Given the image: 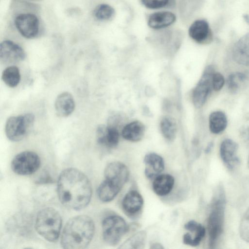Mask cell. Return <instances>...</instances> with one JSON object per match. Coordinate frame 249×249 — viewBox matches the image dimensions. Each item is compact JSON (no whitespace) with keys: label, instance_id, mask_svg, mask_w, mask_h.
Wrapping results in <instances>:
<instances>
[{"label":"cell","instance_id":"1","mask_svg":"<svg viewBox=\"0 0 249 249\" xmlns=\"http://www.w3.org/2000/svg\"><path fill=\"white\" fill-rule=\"evenodd\" d=\"M57 191L61 204L74 210L87 207L92 196V186L89 178L74 168H68L61 172L58 179Z\"/></svg>","mask_w":249,"mask_h":249},{"label":"cell","instance_id":"2","mask_svg":"<svg viewBox=\"0 0 249 249\" xmlns=\"http://www.w3.org/2000/svg\"><path fill=\"white\" fill-rule=\"evenodd\" d=\"M95 231L93 220L86 215L70 219L65 225L61 236V245L67 249H83L91 241Z\"/></svg>","mask_w":249,"mask_h":249},{"label":"cell","instance_id":"3","mask_svg":"<svg viewBox=\"0 0 249 249\" xmlns=\"http://www.w3.org/2000/svg\"><path fill=\"white\" fill-rule=\"evenodd\" d=\"M226 197L221 186L218 187L213 199L208 219L209 246L215 248L224 228Z\"/></svg>","mask_w":249,"mask_h":249},{"label":"cell","instance_id":"4","mask_svg":"<svg viewBox=\"0 0 249 249\" xmlns=\"http://www.w3.org/2000/svg\"><path fill=\"white\" fill-rule=\"evenodd\" d=\"M61 227V216L54 208L47 207L37 213L35 221L36 230L46 240L56 241L59 236Z\"/></svg>","mask_w":249,"mask_h":249},{"label":"cell","instance_id":"5","mask_svg":"<svg viewBox=\"0 0 249 249\" xmlns=\"http://www.w3.org/2000/svg\"><path fill=\"white\" fill-rule=\"evenodd\" d=\"M34 116L26 113L18 116H11L6 121L5 132L7 138L12 142L22 140L33 126Z\"/></svg>","mask_w":249,"mask_h":249},{"label":"cell","instance_id":"6","mask_svg":"<svg viewBox=\"0 0 249 249\" xmlns=\"http://www.w3.org/2000/svg\"><path fill=\"white\" fill-rule=\"evenodd\" d=\"M102 227L103 239L110 246L118 245L128 230L124 219L117 215L106 217L102 222Z\"/></svg>","mask_w":249,"mask_h":249},{"label":"cell","instance_id":"7","mask_svg":"<svg viewBox=\"0 0 249 249\" xmlns=\"http://www.w3.org/2000/svg\"><path fill=\"white\" fill-rule=\"evenodd\" d=\"M40 159L33 151H25L18 154L13 159L11 167L13 171L19 175L34 173L40 166Z\"/></svg>","mask_w":249,"mask_h":249},{"label":"cell","instance_id":"8","mask_svg":"<svg viewBox=\"0 0 249 249\" xmlns=\"http://www.w3.org/2000/svg\"><path fill=\"white\" fill-rule=\"evenodd\" d=\"M214 72L215 70L213 66H207L195 88L193 91L192 99L196 107H201L205 104L213 89L212 77Z\"/></svg>","mask_w":249,"mask_h":249},{"label":"cell","instance_id":"9","mask_svg":"<svg viewBox=\"0 0 249 249\" xmlns=\"http://www.w3.org/2000/svg\"><path fill=\"white\" fill-rule=\"evenodd\" d=\"M15 26L19 33L26 38L36 37L39 31V20L33 14L18 15L15 19Z\"/></svg>","mask_w":249,"mask_h":249},{"label":"cell","instance_id":"10","mask_svg":"<svg viewBox=\"0 0 249 249\" xmlns=\"http://www.w3.org/2000/svg\"><path fill=\"white\" fill-rule=\"evenodd\" d=\"M104 176L105 179L122 189L129 178V171L124 164L113 161L108 163L105 167Z\"/></svg>","mask_w":249,"mask_h":249},{"label":"cell","instance_id":"11","mask_svg":"<svg viewBox=\"0 0 249 249\" xmlns=\"http://www.w3.org/2000/svg\"><path fill=\"white\" fill-rule=\"evenodd\" d=\"M26 56L24 50L15 42L5 40L0 44V59L4 64H14L23 60Z\"/></svg>","mask_w":249,"mask_h":249},{"label":"cell","instance_id":"12","mask_svg":"<svg viewBox=\"0 0 249 249\" xmlns=\"http://www.w3.org/2000/svg\"><path fill=\"white\" fill-rule=\"evenodd\" d=\"M238 144L230 139L222 141L220 147V155L223 163L231 170L236 168L240 164L237 156Z\"/></svg>","mask_w":249,"mask_h":249},{"label":"cell","instance_id":"13","mask_svg":"<svg viewBox=\"0 0 249 249\" xmlns=\"http://www.w3.org/2000/svg\"><path fill=\"white\" fill-rule=\"evenodd\" d=\"M188 34L190 37L199 44H207L213 39V34L208 22L204 19L195 20L190 25Z\"/></svg>","mask_w":249,"mask_h":249},{"label":"cell","instance_id":"14","mask_svg":"<svg viewBox=\"0 0 249 249\" xmlns=\"http://www.w3.org/2000/svg\"><path fill=\"white\" fill-rule=\"evenodd\" d=\"M119 132L116 126L100 125L96 130L97 141L99 144L108 148L116 147L119 141Z\"/></svg>","mask_w":249,"mask_h":249},{"label":"cell","instance_id":"15","mask_svg":"<svg viewBox=\"0 0 249 249\" xmlns=\"http://www.w3.org/2000/svg\"><path fill=\"white\" fill-rule=\"evenodd\" d=\"M145 165L144 173L148 178H155L160 175L164 168L163 158L155 153L146 154L143 160Z\"/></svg>","mask_w":249,"mask_h":249},{"label":"cell","instance_id":"16","mask_svg":"<svg viewBox=\"0 0 249 249\" xmlns=\"http://www.w3.org/2000/svg\"><path fill=\"white\" fill-rule=\"evenodd\" d=\"M232 56L236 63L249 66V33L243 36L234 44Z\"/></svg>","mask_w":249,"mask_h":249},{"label":"cell","instance_id":"17","mask_svg":"<svg viewBox=\"0 0 249 249\" xmlns=\"http://www.w3.org/2000/svg\"><path fill=\"white\" fill-rule=\"evenodd\" d=\"M176 15L169 11L155 12L149 15L147 20L148 26L154 29H160L168 27L175 22Z\"/></svg>","mask_w":249,"mask_h":249},{"label":"cell","instance_id":"18","mask_svg":"<svg viewBox=\"0 0 249 249\" xmlns=\"http://www.w3.org/2000/svg\"><path fill=\"white\" fill-rule=\"evenodd\" d=\"M55 109L60 117H65L71 115L75 107V103L72 95L64 92L59 94L55 99Z\"/></svg>","mask_w":249,"mask_h":249},{"label":"cell","instance_id":"19","mask_svg":"<svg viewBox=\"0 0 249 249\" xmlns=\"http://www.w3.org/2000/svg\"><path fill=\"white\" fill-rule=\"evenodd\" d=\"M143 200L142 195L136 190L128 192L122 201L124 211L128 214H134L142 209Z\"/></svg>","mask_w":249,"mask_h":249},{"label":"cell","instance_id":"20","mask_svg":"<svg viewBox=\"0 0 249 249\" xmlns=\"http://www.w3.org/2000/svg\"><path fill=\"white\" fill-rule=\"evenodd\" d=\"M175 183L174 178L170 174H161L157 176L153 182V189L159 196H164L172 191Z\"/></svg>","mask_w":249,"mask_h":249},{"label":"cell","instance_id":"21","mask_svg":"<svg viewBox=\"0 0 249 249\" xmlns=\"http://www.w3.org/2000/svg\"><path fill=\"white\" fill-rule=\"evenodd\" d=\"M145 132L143 124L138 121L132 122L125 125L122 131L123 137L129 141L138 142L143 137Z\"/></svg>","mask_w":249,"mask_h":249},{"label":"cell","instance_id":"22","mask_svg":"<svg viewBox=\"0 0 249 249\" xmlns=\"http://www.w3.org/2000/svg\"><path fill=\"white\" fill-rule=\"evenodd\" d=\"M121 190V188L115 184L105 179L98 188V197L103 202H109L116 196Z\"/></svg>","mask_w":249,"mask_h":249},{"label":"cell","instance_id":"23","mask_svg":"<svg viewBox=\"0 0 249 249\" xmlns=\"http://www.w3.org/2000/svg\"><path fill=\"white\" fill-rule=\"evenodd\" d=\"M209 128L213 134L223 132L227 125V119L225 114L221 111L213 112L209 116Z\"/></svg>","mask_w":249,"mask_h":249},{"label":"cell","instance_id":"24","mask_svg":"<svg viewBox=\"0 0 249 249\" xmlns=\"http://www.w3.org/2000/svg\"><path fill=\"white\" fill-rule=\"evenodd\" d=\"M247 81V75L241 72H235L230 74L227 80L229 90L236 93L245 85Z\"/></svg>","mask_w":249,"mask_h":249},{"label":"cell","instance_id":"25","mask_svg":"<svg viewBox=\"0 0 249 249\" xmlns=\"http://www.w3.org/2000/svg\"><path fill=\"white\" fill-rule=\"evenodd\" d=\"M1 78L5 84L9 87H16L20 80L18 68L15 66L7 67L2 73Z\"/></svg>","mask_w":249,"mask_h":249},{"label":"cell","instance_id":"26","mask_svg":"<svg viewBox=\"0 0 249 249\" xmlns=\"http://www.w3.org/2000/svg\"><path fill=\"white\" fill-rule=\"evenodd\" d=\"M160 130L163 137L169 141H172L176 137L177 124L175 120L170 117H164L160 124Z\"/></svg>","mask_w":249,"mask_h":249},{"label":"cell","instance_id":"27","mask_svg":"<svg viewBox=\"0 0 249 249\" xmlns=\"http://www.w3.org/2000/svg\"><path fill=\"white\" fill-rule=\"evenodd\" d=\"M146 233L140 231L126 240L120 247L121 249H143L146 243Z\"/></svg>","mask_w":249,"mask_h":249},{"label":"cell","instance_id":"28","mask_svg":"<svg viewBox=\"0 0 249 249\" xmlns=\"http://www.w3.org/2000/svg\"><path fill=\"white\" fill-rule=\"evenodd\" d=\"M114 8L107 4H100L94 9L93 14L94 18L100 21H105L111 19L114 15Z\"/></svg>","mask_w":249,"mask_h":249},{"label":"cell","instance_id":"29","mask_svg":"<svg viewBox=\"0 0 249 249\" xmlns=\"http://www.w3.org/2000/svg\"><path fill=\"white\" fill-rule=\"evenodd\" d=\"M239 232L242 239L249 243V208L246 211L241 219Z\"/></svg>","mask_w":249,"mask_h":249},{"label":"cell","instance_id":"30","mask_svg":"<svg viewBox=\"0 0 249 249\" xmlns=\"http://www.w3.org/2000/svg\"><path fill=\"white\" fill-rule=\"evenodd\" d=\"M173 0H141L142 3L147 8L157 9L169 5Z\"/></svg>","mask_w":249,"mask_h":249},{"label":"cell","instance_id":"31","mask_svg":"<svg viewBox=\"0 0 249 249\" xmlns=\"http://www.w3.org/2000/svg\"><path fill=\"white\" fill-rule=\"evenodd\" d=\"M241 139L249 145V113L245 116L239 129Z\"/></svg>","mask_w":249,"mask_h":249},{"label":"cell","instance_id":"32","mask_svg":"<svg viewBox=\"0 0 249 249\" xmlns=\"http://www.w3.org/2000/svg\"><path fill=\"white\" fill-rule=\"evenodd\" d=\"M225 83L224 76L220 73L215 71L212 77L213 89L215 91L220 90Z\"/></svg>","mask_w":249,"mask_h":249},{"label":"cell","instance_id":"33","mask_svg":"<svg viewBox=\"0 0 249 249\" xmlns=\"http://www.w3.org/2000/svg\"><path fill=\"white\" fill-rule=\"evenodd\" d=\"M150 248L152 249H161L164 248L159 243H155L151 245Z\"/></svg>","mask_w":249,"mask_h":249},{"label":"cell","instance_id":"34","mask_svg":"<svg viewBox=\"0 0 249 249\" xmlns=\"http://www.w3.org/2000/svg\"><path fill=\"white\" fill-rule=\"evenodd\" d=\"M213 146V143L212 142L210 143L207 146L205 149V152L208 153L210 152Z\"/></svg>","mask_w":249,"mask_h":249},{"label":"cell","instance_id":"35","mask_svg":"<svg viewBox=\"0 0 249 249\" xmlns=\"http://www.w3.org/2000/svg\"><path fill=\"white\" fill-rule=\"evenodd\" d=\"M243 17L244 19H245V21L249 24V15L248 14H244L243 16Z\"/></svg>","mask_w":249,"mask_h":249},{"label":"cell","instance_id":"36","mask_svg":"<svg viewBox=\"0 0 249 249\" xmlns=\"http://www.w3.org/2000/svg\"><path fill=\"white\" fill-rule=\"evenodd\" d=\"M248 166L249 168V156L248 159Z\"/></svg>","mask_w":249,"mask_h":249}]
</instances>
